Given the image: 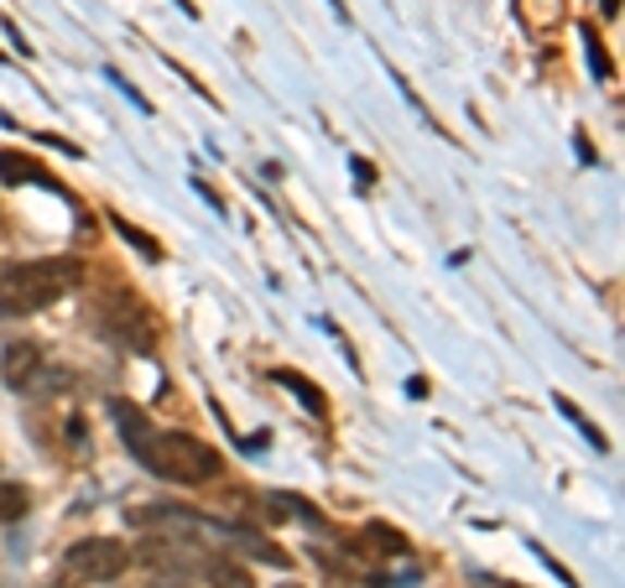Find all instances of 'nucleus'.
<instances>
[{
  "label": "nucleus",
  "instance_id": "nucleus-12",
  "mask_svg": "<svg viewBox=\"0 0 625 588\" xmlns=\"http://www.w3.org/2000/svg\"><path fill=\"white\" fill-rule=\"evenodd\" d=\"M365 537L376 541L385 558H402V552H407V537H402V531H391V526H365Z\"/></svg>",
  "mask_w": 625,
  "mask_h": 588
},
{
  "label": "nucleus",
  "instance_id": "nucleus-16",
  "mask_svg": "<svg viewBox=\"0 0 625 588\" xmlns=\"http://www.w3.org/2000/svg\"><path fill=\"white\" fill-rule=\"evenodd\" d=\"M282 588H303V584H282Z\"/></svg>",
  "mask_w": 625,
  "mask_h": 588
},
{
  "label": "nucleus",
  "instance_id": "nucleus-15",
  "mask_svg": "<svg viewBox=\"0 0 625 588\" xmlns=\"http://www.w3.org/2000/svg\"><path fill=\"white\" fill-rule=\"evenodd\" d=\"M157 588H188V584H157Z\"/></svg>",
  "mask_w": 625,
  "mask_h": 588
},
{
  "label": "nucleus",
  "instance_id": "nucleus-9",
  "mask_svg": "<svg viewBox=\"0 0 625 588\" xmlns=\"http://www.w3.org/2000/svg\"><path fill=\"white\" fill-rule=\"evenodd\" d=\"M277 380H282V385H287L292 396H297L303 406H308L312 417H329V401H323V391H318V385H308V380L297 376V370H277Z\"/></svg>",
  "mask_w": 625,
  "mask_h": 588
},
{
  "label": "nucleus",
  "instance_id": "nucleus-17",
  "mask_svg": "<svg viewBox=\"0 0 625 588\" xmlns=\"http://www.w3.org/2000/svg\"><path fill=\"white\" fill-rule=\"evenodd\" d=\"M485 588H501V584H485Z\"/></svg>",
  "mask_w": 625,
  "mask_h": 588
},
{
  "label": "nucleus",
  "instance_id": "nucleus-5",
  "mask_svg": "<svg viewBox=\"0 0 625 588\" xmlns=\"http://www.w3.org/2000/svg\"><path fill=\"white\" fill-rule=\"evenodd\" d=\"M0 376H5L11 391H42L48 376H58V370H48V359H42L37 344L16 339V344H5V354H0Z\"/></svg>",
  "mask_w": 625,
  "mask_h": 588
},
{
  "label": "nucleus",
  "instance_id": "nucleus-11",
  "mask_svg": "<svg viewBox=\"0 0 625 588\" xmlns=\"http://www.w3.org/2000/svg\"><path fill=\"white\" fill-rule=\"evenodd\" d=\"M557 412H563V417H568V422H574L578 432H584V438H589V443L600 448V453H604V448H610V443H604V432H600V427H595V422H589V417H584V412H578L574 401H563V396H557Z\"/></svg>",
  "mask_w": 625,
  "mask_h": 588
},
{
  "label": "nucleus",
  "instance_id": "nucleus-3",
  "mask_svg": "<svg viewBox=\"0 0 625 588\" xmlns=\"http://www.w3.org/2000/svg\"><path fill=\"white\" fill-rule=\"evenodd\" d=\"M125 567H131V547L115 537H84L63 552V573L78 584H115Z\"/></svg>",
  "mask_w": 625,
  "mask_h": 588
},
{
  "label": "nucleus",
  "instance_id": "nucleus-7",
  "mask_svg": "<svg viewBox=\"0 0 625 588\" xmlns=\"http://www.w3.org/2000/svg\"><path fill=\"white\" fill-rule=\"evenodd\" d=\"M0 183H42V188H58L48 172H37L32 157H16V151H0Z\"/></svg>",
  "mask_w": 625,
  "mask_h": 588
},
{
  "label": "nucleus",
  "instance_id": "nucleus-1",
  "mask_svg": "<svg viewBox=\"0 0 625 588\" xmlns=\"http://www.w3.org/2000/svg\"><path fill=\"white\" fill-rule=\"evenodd\" d=\"M110 412H115V427H121L125 448L136 453V464L151 469L157 479H168V485H209L219 474V453L204 438H193V432H157L142 417V406H131V401H115Z\"/></svg>",
  "mask_w": 625,
  "mask_h": 588
},
{
  "label": "nucleus",
  "instance_id": "nucleus-13",
  "mask_svg": "<svg viewBox=\"0 0 625 588\" xmlns=\"http://www.w3.org/2000/svg\"><path fill=\"white\" fill-rule=\"evenodd\" d=\"M115 230H121V235L131 240V245H136V250H142L146 260H157V256H162V250H157V240H151V235H142L136 224H125V219H115Z\"/></svg>",
  "mask_w": 625,
  "mask_h": 588
},
{
  "label": "nucleus",
  "instance_id": "nucleus-8",
  "mask_svg": "<svg viewBox=\"0 0 625 588\" xmlns=\"http://www.w3.org/2000/svg\"><path fill=\"white\" fill-rule=\"evenodd\" d=\"M230 547H241V552H250V558H261V563H277V567H287V563H292V558L282 552V547H271L266 537H256V531H241V526L230 531Z\"/></svg>",
  "mask_w": 625,
  "mask_h": 588
},
{
  "label": "nucleus",
  "instance_id": "nucleus-10",
  "mask_svg": "<svg viewBox=\"0 0 625 588\" xmlns=\"http://www.w3.org/2000/svg\"><path fill=\"white\" fill-rule=\"evenodd\" d=\"M22 516H26V490L0 479V526H11V520H22Z\"/></svg>",
  "mask_w": 625,
  "mask_h": 588
},
{
  "label": "nucleus",
  "instance_id": "nucleus-2",
  "mask_svg": "<svg viewBox=\"0 0 625 588\" xmlns=\"http://www.w3.org/2000/svg\"><path fill=\"white\" fill-rule=\"evenodd\" d=\"M84 282V266L73 256H48V260H16L0 271V313L5 318H32L52 307L63 292Z\"/></svg>",
  "mask_w": 625,
  "mask_h": 588
},
{
  "label": "nucleus",
  "instance_id": "nucleus-14",
  "mask_svg": "<svg viewBox=\"0 0 625 588\" xmlns=\"http://www.w3.org/2000/svg\"><path fill=\"white\" fill-rule=\"evenodd\" d=\"M604 5V16H615V11H621V0H600Z\"/></svg>",
  "mask_w": 625,
  "mask_h": 588
},
{
  "label": "nucleus",
  "instance_id": "nucleus-4",
  "mask_svg": "<svg viewBox=\"0 0 625 588\" xmlns=\"http://www.w3.org/2000/svg\"><path fill=\"white\" fill-rule=\"evenodd\" d=\"M99 318H105V329L115 333L125 350H136V354L157 350V323H151V313H146L131 292H110V297L99 303Z\"/></svg>",
  "mask_w": 625,
  "mask_h": 588
},
{
  "label": "nucleus",
  "instance_id": "nucleus-6",
  "mask_svg": "<svg viewBox=\"0 0 625 588\" xmlns=\"http://www.w3.org/2000/svg\"><path fill=\"white\" fill-rule=\"evenodd\" d=\"M198 573L209 578L215 588H256V578H250V567L235 563V558H224V552H204V563H198Z\"/></svg>",
  "mask_w": 625,
  "mask_h": 588
}]
</instances>
